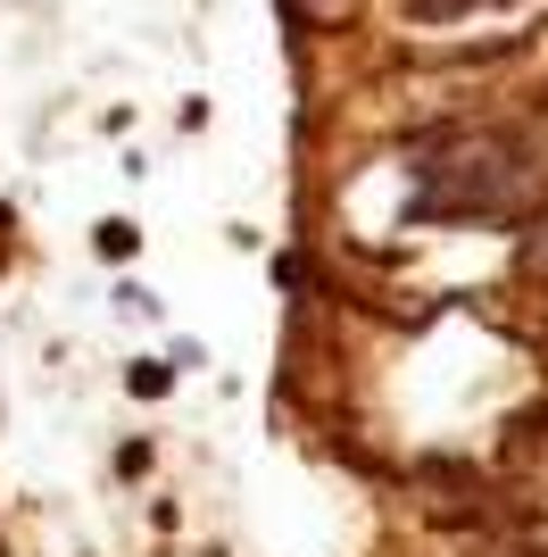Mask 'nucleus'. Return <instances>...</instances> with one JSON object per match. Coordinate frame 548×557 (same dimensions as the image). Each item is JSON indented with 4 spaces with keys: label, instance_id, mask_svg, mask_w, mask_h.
Wrapping results in <instances>:
<instances>
[{
    "label": "nucleus",
    "instance_id": "2",
    "mask_svg": "<svg viewBox=\"0 0 548 557\" xmlns=\"http://www.w3.org/2000/svg\"><path fill=\"white\" fill-rule=\"evenodd\" d=\"M474 9H499V0H408L415 25H449V17H474Z\"/></svg>",
    "mask_w": 548,
    "mask_h": 557
},
{
    "label": "nucleus",
    "instance_id": "3",
    "mask_svg": "<svg viewBox=\"0 0 548 557\" xmlns=\"http://www.w3.org/2000/svg\"><path fill=\"white\" fill-rule=\"evenodd\" d=\"M532 258H540V267H548V225H540V242H532Z\"/></svg>",
    "mask_w": 548,
    "mask_h": 557
},
{
    "label": "nucleus",
    "instance_id": "1",
    "mask_svg": "<svg viewBox=\"0 0 548 557\" xmlns=\"http://www.w3.org/2000/svg\"><path fill=\"white\" fill-rule=\"evenodd\" d=\"M532 184V141L490 125V134H457L433 166H424V184H415V216H490L499 200Z\"/></svg>",
    "mask_w": 548,
    "mask_h": 557
}]
</instances>
